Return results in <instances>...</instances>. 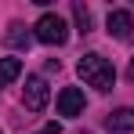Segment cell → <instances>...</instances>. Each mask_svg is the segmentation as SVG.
I'll return each mask as SVG.
<instances>
[{"label":"cell","instance_id":"277c9868","mask_svg":"<svg viewBox=\"0 0 134 134\" xmlns=\"http://www.w3.org/2000/svg\"><path fill=\"white\" fill-rule=\"evenodd\" d=\"M109 33L116 36V40H131V36H134V18H131V11H123V7L109 11Z\"/></svg>","mask_w":134,"mask_h":134},{"label":"cell","instance_id":"8fae6325","mask_svg":"<svg viewBox=\"0 0 134 134\" xmlns=\"http://www.w3.org/2000/svg\"><path fill=\"white\" fill-rule=\"evenodd\" d=\"M127 76H131V80H134V58H131V69H127Z\"/></svg>","mask_w":134,"mask_h":134},{"label":"cell","instance_id":"5b68a950","mask_svg":"<svg viewBox=\"0 0 134 134\" xmlns=\"http://www.w3.org/2000/svg\"><path fill=\"white\" fill-rule=\"evenodd\" d=\"M80 112H83V91L65 87L58 94V116H80Z\"/></svg>","mask_w":134,"mask_h":134},{"label":"cell","instance_id":"6da1fadb","mask_svg":"<svg viewBox=\"0 0 134 134\" xmlns=\"http://www.w3.org/2000/svg\"><path fill=\"white\" fill-rule=\"evenodd\" d=\"M76 72L83 76V83H91L94 91H112V83H116V69H112L109 58H102L98 51H87L80 62H76Z\"/></svg>","mask_w":134,"mask_h":134},{"label":"cell","instance_id":"8992f818","mask_svg":"<svg viewBox=\"0 0 134 134\" xmlns=\"http://www.w3.org/2000/svg\"><path fill=\"white\" fill-rule=\"evenodd\" d=\"M105 127H109L112 134H127V131H134V109H131V105H123V109L109 112Z\"/></svg>","mask_w":134,"mask_h":134},{"label":"cell","instance_id":"ba28073f","mask_svg":"<svg viewBox=\"0 0 134 134\" xmlns=\"http://www.w3.org/2000/svg\"><path fill=\"white\" fill-rule=\"evenodd\" d=\"M22 76V58H0V87L15 83Z\"/></svg>","mask_w":134,"mask_h":134},{"label":"cell","instance_id":"7c38bea8","mask_svg":"<svg viewBox=\"0 0 134 134\" xmlns=\"http://www.w3.org/2000/svg\"><path fill=\"white\" fill-rule=\"evenodd\" d=\"M0 134H4V131H0Z\"/></svg>","mask_w":134,"mask_h":134},{"label":"cell","instance_id":"7a4b0ae2","mask_svg":"<svg viewBox=\"0 0 134 134\" xmlns=\"http://www.w3.org/2000/svg\"><path fill=\"white\" fill-rule=\"evenodd\" d=\"M33 36H36L40 44L62 47V44L69 40V25L62 22L58 15H51V11H47V15H40V18H36V25H33Z\"/></svg>","mask_w":134,"mask_h":134},{"label":"cell","instance_id":"9c48e42d","mask_svg":"<svg viewBox=\"0 0 134 134\" xmlns=\"http://www.w3.org/2000/svg\"><path fill=\"white\" fill-rule=\"evenodd\" d=\"M72 18H76V29L80 33H91V11L83 4H72Z\"/></svg>","mask_w":134,"mask_h":134},{"label":"cell","instance_id":"3957f363","mask_svg":"<svg viewBox=\"0 0 134 134\" xmlns=\"http://www.w3.org/2000/svg\"><path fill=\"white\" fill-rule=\"evenodd\" d=\"M47 98H51L47 80H44V76H29V80H25V91H22V105L29 112H40L47 105Z\"/></svg>","mask_w":134,"mask_h":134},{"label":"cell","instance_id":"30bf717a","mask_svg":"<svg viewBox=\"0 0 134 134\" xmlns=\"http://www.w3.org/2000/svg\"><path fill=\"white\" fill-rule=\"evenodd\" d=\"M40 134H62V127H58V123H47V127H44Z\"/></svg>","mask_w":134,"mask_h":134},{"label":"cell","instance_id":"52a82bcc","mask_svg":"<svg viewBox=\"0 0 134 134\" xmlns=\"http://www.w3.org/2000/svg\"><path fill=\"white\" fill-rule=\"evenodd\" d=\"M29 40H33V33H29L22 22H11V25H7V33H4V44H7V47H18V51H25Z\"/></svg>","mask_w":134,"mask_h":134}]
</instances>
